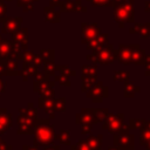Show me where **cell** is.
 Segmentation results:
<instances>
[{"instance_id": "1", "label": "cell", "mask_w": 150, "mask_h": 150, "mask_svg": "<svg viewBox=\"0 0 150 150\" xmlns=\"http://www.w3.org/2000/svg\"><path fill=\"white\" fill-rule=\"evenodd\" d=\"M33 135V145L36 148L53 144L55 141V130L54 125L50 124V118H38Z\"/></svg>"}, {"instance_id": "2", "label": "cell", "mask_w": 150, "mask_h": 150, "mask_svg": "<svg viewBox=\"0 0 150 150\" xmlns=\"http://www.w3.org/2000/svg\"><path fill=\"white\" fill-rule=\"evenodd\" d=\"M36 108H34L33 103H28L26 108L19 109V115L16 118L18 122V135H33L34 127L36 124Z\"/></svg>"}, {"instance_id": "3", "label": "cell", "mask_w": 150, "mask_h": 150, "mask_svg": "<svg viewBox=\"0 0 150 150\" xmlns=\"http://www.w3.org/2000/svg\"><path fill=\"white\" fill-rule=\"evenodd\" d=\"M91 54L87 55V60L93 61L94 64L109 66L115 61V49L114 45L107 43L104 46L91 49Z\"/></svg>"}, {"instance_id": "4", "label": "cell", "mask_w": 150, "mask_h": 150, "mask_svg": "<svg viewBox=\"0 0 150 150\" xmlns=\"http://www.w3.org/2000/svg\"><path fill=\"white\" fill-rule=\"evenodd\" d=\"M124 120V114L120 112V114H108V116L102 121V129L107 130L109 134L111 135H124V134H129L130 128L129 125L123 123Z\"/></svg>"}, {"instance_id": "5", "label": "cell", "mask_w": 150, "mask_h": 150, "mask_svg": "<svg viewBox=\"0 0 150 150\" xmlns=\"http://www.w3.org/2000/svg\"><path fill=\"white\" fill-rule=\"evenodd\" d=\"M114 20L118 23L120 28H123L125 22L135 23V8L131 2H116L112 5Z\"/></svg>"}, {"instance_id": "6", "label": "cell", "mask_w": 150, "mask_h": 150, "mask_svg": "<svg viewBox=\"0 0 150 150\" xmlns=\"http://www.w3.org/2000/svg\"><path fill=\"white\" fill-rule=\"evenodd\" d=\"M97 81V69L96 64H83L82 66V84L81 91H88L93 84Z\"/></svg>"}, {"instance_id": "7", "label": "cell", "mask_w": 150, "mask_h": 150, "mask_svg": "<svg viewBox=\"0 0 150 150\" xmlns=\"http://www.w3.org/2000/svg\"><path fill=\"white\" fill-rule=\"evenodd\" d=\"M54 86H55V81L49 79H45V80H35L33 82V90L38 94H40V96L42 97H48V98H54L55 91H54Z\"/></svg>"}, {"instance_id": "8", "label": "cell", "mask_w": 150, "mask_h": 150, "mask_svg": "<svg viewBox=\"0 0 150 150\" xmlns=\"http://www.w3.org/2000/svg\"><path fill=\"white\" fill-rule=\"evenodd\" d=\"M86 96L91 100L93 103H100L103 101V98H107L109 96V88L103 84L101 81H96L93 87L86 91Z\"/></svg>"}, {"instance_id": "9", "label": "cell", "mask_w": 150, "mask_h": 150, "mask_svg": "<svg viewBox=\"0 0 150 150\" xmlns=\"http://www.w3.org/2000/svg\"><path fill=\"white\" fill-rule=\"evenodd\" d=\"M139 47V45H120L117 49H115V61L120 62L121 64H131V57L134 50Z\"/></svg>"}, {"instance_id": "10", "label": "cell", "mask_w": 150, "mask_h": 150, "mask_svg": "<svg viewBox=\"0 0 150 150\" xmlns=\"http://www.w3.org/2000/svg\"><path fill=\"white\" fill-rule=\"evenodd\" d=\"M81 29H82V39H81V42L83 45H87L90 40L95 39L101 33V28L97 26L96 22H94V23L82 22Z\"/></svg>"}, {"instance_id": "11", "label": "cell", "mask_w": 150, "mask_h": 150, "mask_svg": "<svg viewBox=\"0 0 150 150\" xmlns=\"http://www.w3.org/2000/svg\"><path fill=\"white\" fill-rule=\"evenodd\" d=\"M75 122L77 124H96L100 123V120L96 117L93 108H83L81 112L76 114Z\"/></svg>"}, {"instance_id": "12", "label": "cell", "mask_w": 150, "mask_h": 150, "mask_svg": "<svg viewBox=\"0 0 150 150\" xmlns=\"http://www.w3.org/2000/svg\"><path fill=\"white\" fill-rule=\"evenodd\" d=\"M13 125V116L6 108H0V135L7 132Z\"/></svg>"}, {"instance_id": "13", "label": "cell", "mask_w": 150, "mask_h": 150, "mask_svg": "<svg viewBox=\"0 0 150 150\" xmlns=\"http://www.w3.org/2000/svg\"><path fill=\"white\" fill-rule=\"evenodd\" d=\"M21 22H22V18H20V16H18V18H7L2 22L4 26H2L1 32L4 34H12L21 27Z\"/></svg>"}, {"instance_id": "14", "label": "cell", "mask_w": 150, "mask_h": 150, "mask_svg": "<svg viewBox=\"0 0 150 150\" xmlns=\"http://www.w3.org/2000/svg\"><path fill=\"white\" fill-rule=\"evenodd\" d=\"M59 7L61 12H87V7L82 6V4L79 1H71V0L60 1Z\"/></svg>"}, {"instance_id": "15", "label": "cell", "mask_w": 150, "mask_h": 150, "mask_svg": "<svg viewBox=\"0 0 150 150\" xmlns=\"http://www.w3.org/2000/svg\"><path fill=\"white\" fill-rule=\"evenodd\" d=\"M12 41L19 43L23 50L28 47V29L27 28H19L14 33H12Z\"/></svg>"}, {"instance_id": "16", "label": "cell", "mask_w": 150, "mask_h": 150, "mask_svg": "<svg viewBox=\"0 0 150 150\" xmlns=\"http://www.w3.org/2000/svg\"><path fill=\"white\" fill-rule=\"evenodd\" d=\"M38 107L42 109L45 112L49 115V118L55 117V111H54V98H48V97H39L38 101Z\"/></svg>"}, {"instance_id": "17", "label": "cell", "mask_w": 150, "mask_h": 150, "mask_svg": "<svg viewBox=\"0 0 150 150\" xmlns=\"http://www.w3.org/2000/svg\"><path fill=\"white\" fill-rule=\"evenodd\" d=\"M38 67L32 63V62H23L22 64V70H19L18 71V76H21L22 77V81H28V79L30 76H35V74L38 73Z\"/></svg>"}, {"instance_id": "18", "label": "cell", "mask_w": 150, "mask_h": 150, "mask_svg": "<svg viewBox=\"0 0 150 150\" xmlns=\"http://www.w3.org/2000/svg\"><path fill=\"white\" fill-rule=\"evenodd\" d=\"M114 145H124V146H135V136L129 134L124 135H114Z\"/></svg>"}, {"instance_id": "19", "label": "cell", "mask_w": 150, "mask_h": 150, "mask_svg": "<svg viewBox=\"0 0 150 150\" xmlns=\"http://www.w3.org/2000/svg\"><path fill=\"white\" fill-rule=\"evenodd\" d=\"M129 33H131V34H138L142 39H148L150 36V22L135 23V26L129 29Z\"/></svg>"}, {"instance_id": "20", "label": "cell", "mask_w": 150, "mask_h": 150, "mask_svg": "<svg viewBox=\"0 0 150 150\" xmlns=\"http://www.w3.org/2000/svg\"><path fill=\"white\" fill-rule=\"evenodd\" d=\"M108 43V34L105 33H100L95 39L90 40L86 46L88 49H94V48H97V47H101V46H104Z\"/></svg>"}, {"instance_id": "21", "label": "cell", "mask_w": 150, "mask_h": 150, "mask_svg": "<svg viewBox=\"0 0 150 150\" xmlns=\"http://www.w3.org/2000/svg\"><path fill=\"white\" fill-rule=\"evenodd\" d=\"M5 67H6V73L7 76H18V60L14 57H8L6 60H4Z\"/></svg>"}, {"instance_id": "22", "label": "cell", "mask_w": 150, "mask_h": 150, "mask_svg": "<svg viewBox=\"0 0 150 150\" xmlns=\"http://www.w3.org/2000/svg\"><path fill=\"white\" fill-rule=\"evenodd\" d=\"M43 13H45V20L47 22H52V23H57L60 22L61 18H60V13H57L54 7L47 6L43 8Z\"/></svg>"}, {"instance_id": "23", "label": "cell", "mask_w": 150, "mask_h": 150, "mask_svg": "<svg viewBox=\"0 0 150 150\" xmlns=\"http://www.w3.org/2000/svg\"><path fill=\"white\" fill-rule=\"evenodd\" d=\"M139 87L136 86L134 82L131 81H125L124 82V90H123V96L124 98H130V97H134L138 91H139Z\"/></svg>"}, {"instance_id": "24", "label": "cell", "mask_w": 150, "mask_h": 150, "mask_svg": "<svg viewBox=\"0 0 150 150\" xmlns=\"http://www.w3.org/2000/svg\"><path fill=\"white\" fill-rule=\"evenodd\" d=\"M86 142L90 150H100L102 142H103V136L102 135H90L86 139Z\"/></svg>"}, {"instance_id": "25", "label": "cell", "mask_w": 150, "mask_h": 150, "mask_svg": "<svg viewBox=\"0 0 150 150\" xmlns=\"http://www.w3.org/2000/svg\"><path fill=\"white\" fill-rule=\"evenodd\" d=\"M8 57H13L11 53V40H4L0 41V60H6Z\"/></svg>"}, {"instance_id": "26", "label": "cell", "mask_w": 150, "mask_h": 150, "mask_svg": "<svg viewBox=\"0 0 150 150\" xmlns=\"http://www.w3.org/2000/svg\"><path fill=\"white\" fill-rule=\"evenodd\" d=\"M144 59H145V50L142 49L141 47H137L132 53L131 63L136 64V66H143L144 64Z\"/></svg>"}, {"instance_id": "27", "label": "cell", "mask_w": 150, "mask_h": 150, "mask_svg": "<svg viewBox=\"0 0 150 150\" xmlns=\"http://www.w3.org/2000/svg\"><path fill=\"white\" fill-rule=\"evenodd\" d=\"M55 139H57L61 144L70 145V132H69V130L61 129L57 135L55 134Z\"/></svg>"}, {"instance_id": "28", "label": "cell", "mask_w": 150, "mask_h": 150, "mask_svg": "<svg viewBox=\"0 0 150 150\" xmlns=\"http://www.w3.org/2000/svg\"><path fill=\"white\" fill-rule=\"evenodd\" d=\"M39 55L41 56L43 63L45 62H52L55 59V50L54 49H41Z\"/></svg>"}, {"instance_id": "29", "label": "cell", "mask_w": 150, "mask_h": 150, "mask_svg": "<svg viewBox=\"0 0 150 150\" xmlns=\"http://www.w3.org/2000/svg\"><path fill=\"white\" fill-rule=\"evenodd\" d=\"M112 79L114 81L116 82H122L124 83L125 81H128L130 79V73L127 71V70H116L112 75Z\"/></svg>"}, {"instance_id": "30", "label": "cell", "mask_w": 150, "mask_h": 150, "mask_svg": "<svg viewBox=\"0 0 150 150\" xmlns=\"http://www.w3.org/2000/svg\"><path fill=\"white\" fill-rule=\"evenodd\" d=\"M141 130V135H139V145L145 146L149 142H150V129L146 127H143L139 129Z\"/></svg>"}, {"instance_id": "31", "label": "cell", "mask_w": 150, "mask_h": 150, "mask_svg": "<svg viewBox=\"0 0 150 150\" xmlns=\"http://www.w3.org/2000/svg\"><path fill=\"white\" fill-rule=\"evenodd\" d=\"M54 81L55 82H59L61 86H66V87H70L71 83H70V80H69V76L62 74V73H59V74H54Z\"/></svg>"}, {"instance_id": "32", "label": "cell", "mask_w": 150, "mask_h": 150, "mask_svg": "<svg viewBox=\"0 0 150 150\" xmlns=\"http://www.w3.org/2000/svg\"><path fill=\"white\" fill-rule=\"evenodd\" d=\"M56 73V64L54 63V61L52 62H45L43 63V74L52 76Z\"/></svg>"}, {"instance_id": "33", "label": "cell", "mask_w": 150, "mask_h": 150, "mask_svg": "<svg viewBox=\"0 0 150 150\" xmlns=\"http://www.w3.org/2000/svg\"><path fill=\"white\" fill-rule=\"evenodd\" d=\"M66 110V98L60 97V98H54V111L55 112H62Z\"/></svg>"}, {"instance_id": "34", "label": "cell", "mask_w": 150, "mask_h": 150, "mask_svg": "<svg viewBox=\"0 0 150 150\" xmlns=\"http://www.w3.org/2000/svg\"><path fill=\"white\" fill-rule=\"evenodd\" d=\"M93 7H112V0H87Z\"/></svg>"}, {"instance_id": "35", "label": "cell", "mask_w": 150, "mask_h": 150, "mask_svg": "<svg viewBox=\"0 0 150 150\" xmlns=\"http://www.w3.org/2000/svg\"><path fill=\"white\" fill-rule=\"evenodd\" d=\"M94 109V112L96 115V117L100 120V122H102L109 114V110L107 108H93Z\"/></svg>"}, {"instance_id": "36", "label": "cell", "mask_w": 150, "mask_h": 150, "mask_svg": "<svg viewBox=\"0 0 150 150\" xmlns=\"http://www.w3.org/2000/svg\"><path fill=\"white\" fill-rule=\"evenodd\" d=\"M56 71L62 73L67 76H75L76 75V71L73 70L71 68H69L68 66H56Z\"/></svg>"}, {"instance_id": "37", "label": "cell", "mask_w": 150, "mask_h": 150, "mask_svg": "<svg viewBox=\"0 0 150 150\" xmlns=\"http://www.w3.org/2000/svg\"><path fill=\"white\" fill-rule=\"evenodd\" d=\"M144 118H130L129 121V128L131 129H141L143 127Z\"/></svg>"}, {"instance_id": "38", "label": "cell", "mask_w": 150, "mask_h": 150, "mask_svg": "<svg viewBox=\"0 0 150 150\" xmlns=\"http://www.w3.org/2000/svg\"><path fill=\"white\" fill-rule=\"evenodd\" d=\"M33 56H34V52L33 50H23L22 52V61L23 62H32L33 61Z\"/></svg>"}, {"instance_id": "39", "label": "cell", "mask_w": 150, "mask_h": 150, "mask_svg": "<svg viewBox=\"0 0 150 150\" xmlns=\"http://www.w3.org/2000/svg\"><path fill=\"white\" fill-rule=\"evenodd\" d=\"M145 67V71H144V75L145 76H150V55H146L145 54V59H144V64Z\"/></svg>"}, {"instance_id": "40", "label": "cell", "mask_w": 150, "mask_h": 150, "mask_svg": "<svg viewBox=\"0 0 150 150\" xmlns=\"http://www.w3.org/2000/svg\"><path fill=\"white\" fill-rule=\"evenodd\" d=\"M75 145H76V148L79 150H90L88 144H87V142H86V139H80Z\"/></svg>"}, {"instance_id": "41", "label": "cell", "mask_w": 150, "mask_h": 150, "mask_svg": "<svg viewBox=\"0 0 150 150\" xmlns=\"http://www.w3.org/2000/svg\"><path fill=\"white\" fill-rule=\"evenodd\" d=\"M135 146H124V145H114L109 146L107 150H134Z\"/></svg>"}, {"instance_id": "42", "label": "cell", "mask_w": 150, "mask_h": 150, "mask_svg": "<svg viewBox=\"0 0 150 150\" xmlns=\"http://www.w3.org/2000/svg\"><path fill=\"white\" fill-rule=\"evenodd\" d=\"M81 125H82V129H81V134L82 135H88L91 131L93 124H81Z\"/></svg>"}, {"instance_id": "43", "label": "cell", "mask_w": 150, "mask_h": 150, "mask_svg": "<svg viewBox=\"0 0 150 150\" xmlns=\"http://www.w3.org/2000/svg\"><path fill=\"white\" fill-rule=\"evenodd\" d=\"M13 146L11 144H8L7 142H5L1 137H0V150H12Z\"/></svg>"}, {"instance_id": "44", "label": "cell", "mask_w": 150, "mask_h": 150, "mask_svg": "<svg viewBox=\"0 0 150 150\" xmlns=\"http://www.w3.org/2000/svg\"><path fill=\"white\" fill-rule=\"evenodd\" d=\"M32 63H34L36 67H39V66H42V64H43V61H42V59H41V56H40V55H36V54H34Z\"/></svg>"}, {"instance_id": "45", "label": "cell", "mask_w": 150, "mask_h": 150, "mask_svg": "<svg viewBox=\"0 0 150 150\" xmlns=\"http://www.w3.org/2000/svg\"><path fill=\"white\" fill-rule=\"evenodd\" d=\"M38 0H16V4L19 7H23L26 5H29V4H34Z\"/></svg>"}, {"instance_id": "46", "label": "cell", "mask_w": 150, "mask_h": 150, "mask_svg": "<svg viewBox=\"0 0 150 150\" xmlns=\"http://www.w3.org/2000/svg\"><path fill=\"white\" fill-rule=\"evenodd\" d=\"M6 11H7V5L5 1L0 0V16L1 15H5L6 14Z\"/></svg>"}, {"instance_id": "47", "label": "cell", "mask_w": 150, "mask_h": 150, "mask_svg": "<svg viewBox=\"0 0 150 150\" xmlns=\"http://www.w3.org/2000/svg\"><path fill=\"white\" fill-rule=\"evenodd\" d=\"M6 88H7V83H6V81H4V80L1 79V76H0V96L6 91Z\"/></svg>"}, {"instance_id": "48", "label": "cell", "mask_w": 150, "mask_h": 150, "mask_svg": "<svg viewBox=\"0 0 150 150\" xmlns=\"http://www.w3.org/2000/svg\"><path fill=\"white\" fill-rule=\"evenodd\" d=\"M0 76H7V73H6V67H5V63H4V60H0Z\"/></svg>"}, {"instance_id": "49", "label": "cell", "mask_w": 150, "mask_h": 150, "mask_svg": "<svg viewBox=\"0 0 150 150\" xmlns=\"http://www.w3.org/2000/svg\"><path fill=\"white\" fill-rule=\"evenodd\" d=\"M43 150H61V146L60 145H56V144H49V145H46L43 148Z\"/></svg>"}, {"instance_id": "50", "label": "cell", "mask_w": 150, "mask_h": 150, "mask_svg": "<svg viewBox=\"0 0 150 150\" xmlns=\"http://www.w3.org/2000/svg\"><path fill=\"white\" fill-rule=\"evenodd\" d=\"M23 12H29V11H33L34 9V5L33 4H29V5H26L23 7H21Z\"/></svg>"}, {"instance_id": "51", "label": "cell", "mask_w": 150, "mask_h": 150, "mask_svg": "<svg viewBox=\"0 0 150 150\" xmlns=\"http://www.w3.org/2000/svg\"><path fill=\"white\" fill-rule=\"evenodd\" d=\"M60 1L61 0H49V6L50 7H56V6H59Z\"/></svg>"}, {"instance_id": "52", "label": "cell", "mask_w": 150, "mask_h": 150, "mask_svg": "<svg viewBox=\"0 0 150 150\" xmlns=\"http://www.w3.org/2000/svg\"><path fill=\"white\" fill-rule=\"evenodd\" d=\"M22 150H38V148L36 146H30V145H27V144H25V145H22Z\"/></svg>"}, {"instance_id": "53", "label": "cell", "mask_w": 150, "mask_h": 150, "mask_svg": "<svg viewBox=\"0 0 150 150\" xmlns=\"http://www.w3.org/2000/svg\"><path fill=\"white\" fill-rule=\"evenodd\" d=\"M144 11L146 12V13H150V1H145L144 2Z\"/></svg>"}, {"instance_id": "54", "label": "cell", "mask_w": 150, "mask_h": 150, "mask_svg": "<svg viewBox=\"0 0 150 150\" xmlns=\"http://www.w3.org/2000/svg\"><path fill=\"white\" fill-rule=\"evenodd\" d=\"M116 2H131V4H134V0H112V5Z\"/></svg>"}, {"instance_id": "55", "label": "cell", "mask_w": 150, "mask_h": 150, "mask_svg": "<svg viewBox=\"0 0 150 150\" xmlns=\"http://www.w3.org/2000/svg\"><path fill=\"white\" fill-rule=\"evenodd\" d=\"M70 150H79V149L76 148V145H75V144H73V145H70Z\"/></svg>"}, {"instance_id": "56", "label": "cell", "mask_w": 150, "mask_h": 150, "mask_svg": "<svg viewBox=\"0 0 150 150\" xmlns=\"http://www.w3.org/2000/svg\"><path fill=\"white\" fill-rule=\"evenodd\" d=\"M145 149H146V150H150V142H149V143L145 145Z\"/></svg>"}, {"instance_id": "57", "label": "cell", "mask_w": 150, "mask_h": 150, "mask_svg": "<svg viewBox=\"0 0 150 150\" xmlns=\"http://www.w3.org/2000/svg\"><path fill=\"white\" fill-rule=\"evenodd\" d=\"M2 1H5V2H9V1H12V0H2Z\"/></svg>"}, {"instance_id": "58", "label": "cell", "mask_w": 150, "mask_h": 150, "mask_svg": "<svg viewBox=\"0 0 150 150\" xmlns=\"http://www.w3.org/2000/svg\"><path fill=\"white\" fill-rule=\"evenodd\" d=\"M74 1H79V2H81V0H74Z\"/></svg>"}, {"instance_id": "59", "label": "cell", "mask_w": 150, "mask_h": 150, "mask_svg": "<svg viewBox=\"0 0 150 150\" xmlns=\"http://www.w3.org/2000/svg\"><path fill=\"white\" fill-rule=\"evenodd\" d=\"M0 41H1V34H0Z\"/></svg>"}, {"instance_id": "60", "label": "cell", "mask_w": 150, "mask_h": 150, "mask_svg": "<svg viewBox=\"0 0 150 150\" xmlns=\"http://www.w3.org/2000/svg\"><path fill=\"white\" fill-rule=\"evenodd\" d=\"M100 150H101V149H100Z\"/></svg>"}]
</instances>
